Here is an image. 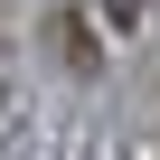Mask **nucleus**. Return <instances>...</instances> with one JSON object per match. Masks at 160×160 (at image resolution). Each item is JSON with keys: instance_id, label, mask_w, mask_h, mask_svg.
I'll use <instances>...</instances> for the list:
<instances>
[{"instance_id": "f257e3e1", "label": "nucleus", "mask_w": 160, "mask_h": 160, "mask_svg": "<svg viewBox=\"0 0 160 160\" xmlns=\"http://www.w3.org/2000/svg\"><path fill=\"white\" fill-rule=\"evenodd\" d=\"M104 19H141V0H104Z\"/></svg>"}]
</instances>
